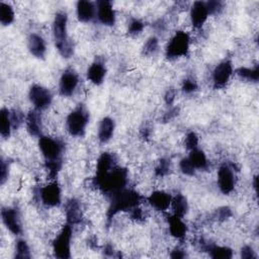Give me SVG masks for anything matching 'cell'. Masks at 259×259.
Listing matches in <instances>:
<instances>
[{"mask_svg":"<svg viewBox=\"0 0 259 259\" xmlns=\"http://www.w3.org/2000/svg\"><path fill=\"white\" fill-rule=\"evenodd\" d=\"M16 257L17 258H23V259L30 257V248H29L26 241H24V240L18 241Z\"/></svg>","mask_w":259,"mask_h":259,"instance_id":"cell-31","label":"cell"},{"mask_svg":"<svg viewBox=\"0 0 259 259\" xmlns=\"http://www.w3.org/2000/svg\"><path fill=\"white\" fill-rule=\"evenodd\" d=\"M180 169H181V171L184 173V174H186V175H193V173H194V168H193V166L191 165V163L189 162V160L187 159V158H184V159H182L181 161H180Z\"/></svg>","mask_w":259,"mask_h":259,"instance_id":"cell-34","label":"cell"},{"mask_svg":"<svg viewBox=\"0 0 259 259\" xmlns=\"http://www.w3.org/2000/svg\"><path fill=\"white\" fill-rule=\"evenodd\" d=\"M67 15L64 13H59L56 15L53 25L56 48L64 58L71 57L73 53L72 43L70 42L67 35Z\"/></svg>","mask_w":259,"mask_h":259,"instance_id":"cell-1","label":"cell"},{"mask_svg":"<svg viewBox=\"0 0 259 259\" xmlns=\"http://www.w3.org/2000/svg\"><path fill=\"white\" fill-rule=\"evenodd\" d=\"M149 203L158 211H166L171 205L172 197L164 191H155L148 197Z\"/></svg>","mask_w":259,"mask_h":259,"instance_id":"cell-16","label":"cell"},{"mask_svg":"<svg viewBox=\"0 0 259 259\" xmlns=\"http://www.w3.org/2000/svg\"><path fill=\"white\" fill-rule=\"evenodd\" d=\"M231 216V211L228 208H223L219 211V218L222 220H225Z\"/></svg>","mask_w":259,"mask_h":259,"instance_id":"cell-42","label":"cell"},{"mask_svg":"<svg viewBox=\"0 0 259 259\" xmlns=\"http://www.w3.org/2000/svg\"><path fill=\"white\" fill-rule=\"evenodd\" d=\"M206 9H208L209 15H214L216 13H218L221 9V3L218 2H210L208 4H205Z\"/></svg>","mask_w":259,"mask_h":259,"instance_id":"cell-38","label":"cell"},{"mask_svg":"<svg viewBox=\"0 0 259 259\" xmlns=\"http://www.w3.org/2000/svg\"><path fill=\"white\" fill-rule=\"evenodd\" d=\"M115 168L114 166V157L109 153H103L98 159L97 162V177L105 176L111 170Z\"/></svg>","mask_w":259,"mask_h":259,"instance_id":"cell-20","label":"cell"},{"mask_svg":"<svg viewBox=\"0 0 259 259\" xmlns=\"http://www.w3.org/2000/svg\"><path fill=\"white\" fill-rule=\"evenodd\" d=\"M141 201V196L134 190L124 188L112 195V202L109 209V217L112 218L119 212L130 211L137 208Z\"/></svg>","mask_w":259,"mask_h":259,"instance_id":"cell-2","label":"cell"},{"mask_svg":"<svg viewBox=\"0 0 259 259\" xmlns=\"http://www.w3.org/2000/svg\"><path fill=\"white\" fill-rule=\"evenodd\" d=\"M71 237H72V231L70 225H67L63 228V230L60 232V234L57 236V238L54 241L53 248L54 253L58 258H70L71 253Z\"/></svg>","mask_w":259,"mask_h":259,"instance_id":"cell-7","label":"cell"},{"mask_svg":"<svg viewBox=\"0 0 259 259\" xmlns=\"http://www.w3.org/2000/svg\"><path fill=\"white\" fill-rule=\"evenodd\" d=\"M105 76H106V68L100 62H94L87 71L88 79L96 85H99L103 82Z\"/></svg>","mask_w":259,"mask_h":259,"instance_id":"cell-21","label":"cell"},{"mask_svg":"<svg viewBox=\"0 0 259 259\" xmlns=\"http://www.w3.org/2000/svg\"><path fill=\"white\" fill-rule=\"evenodd\" d=\"M29 50L32 53V55H34L37 58H44L46 55L47 52V47H46V43L44 41V39L37 35V34H33L30 36L29 38Z\"/></svg>","mask_w":259,"mask_h":259,"instance_id":"cell-17","label":"cell"},{"mask_svg":"<svg viewBox=\"0 0 259 259\" xmlns=\"http://www.w3.org/2000/svg\"><path fill=\"white\" fill-rule=\"evenodd\" d=\"M197 88L196 86V83L193 81V80H190V79H187L183 82V85H182V89L183 91H185L186 93H191L193 91H195Z\"/></svg>","mask_w":259,"mask_h":259,"instance_id":"cell-36","label":"cell"},{"mask_svg":"<svg viewBox=\"0 0 259 259\" xmlns=\"http://www.w3.org/2000/svg\"><path fill=\"white\" fill-rule=\"evenodd\" d=\"M169 230L172 236L181 239L184 237L186 233V226L182 222V218H179L177 216H171L169 217Z\"/></svg>","mask_w":259,"mask_h":259,"instance_id":"cell-23","label":"cell"},{"mask_svg":"<svg viewBox=\"0 0 259 259\" xmlns=\"http://www.w3.org/2000/svg\"><path fill=\"white\" fill-rule=\"evenodd\" d=\"M39 145L43 156L46 159V163L61 162V154L63 148L59 141L50 137H41Z\"/></svg>","mask_w":259,"mask_h":259,"instance_id":"cell-4","label":"cell"},{"mask_svg":"<svg viewBox=\"0 0 259 259\" xmlns=\"http://www.w3.org/2000/svg\"><path fill=\"white\" fill-rule=\"evenodd\" d=\"M30 99L37 111H43L51 105L52 94L47 88L34 85L30 90Z\"/></svg>","mask_w":259,"mask_h":259,"instance_id":"cell-8","label":"cell"},{"mask_svg":"<svg viewBox=\"0 0 259 259\" xmlns=\"http://www.w3.org/2000/svg\"><path fill=\"white\" fill-rule=\"evenodd\" d=\"M39 112L40 111L35 110L31 112L27 117L28 131L32 136H35V137L41 136V133H42V122H41V117Z\"/></svg>","mask_w":259,"mask_h":259,"instance_id":"cell-22","label":"cell"},{"mask_svg":"<svg viewBox=\"0 0 259 259\" xmlns=\"http://www.w3.org/2000/svg\"><path fill=\"white\" fill-rule=\"evenodd\" d=\"M40 197L44 204L57 206L61 202V189L56 183H50L40 190Z\"/></svg>","mask_w":259,"mask_h":259,"instance_id":"cell-10","label":"cell"},{"mask_svg":"<svg viewBox=\"0 0 259 259\" xmlns=\"http://www.w3.org/2000/svg\"><path fill=\"white\" fill-rule=\"evenodd\" d=\"M66 216L69 224H77L81 221V210L78 201H76L75 199H71L68 202Z\"/></svg>","mask_w":259,"mask_h":259,"instance_id":"cell-25","label":"cell"},{"mask_svg":"<svg viewBox=\"0 0 259 259\" xmlns=\"http://www.w3.org/2000/svg\"><path fill=\"white\" fill-rule=\"evenodd\" d=\"M187 159L189 160L194 169H204L206 165H208V160H206L204 153L197 148L190 151Z\"/></svg>","mask_w":259,"mask_h":259,"instance_id":"cell-24","label":"cell"},{"mask_svg":"<svg viewBox=\"0 0 259 259\" xmlns=\"http://www.w3.org/2000/svg\"><path fill=\"white\" fill-rule=\"evenodd\" d=\"M114 131H115V123L111 118H105L99 125V129H98V139L100 142L102 143H107L109 142L113 135H114Z\"/></svg>","mask_w":259,"mask_h":259,"instance_id":"cell-19","label":"cell"},{"mask_svg":"<svg viewBox=\"0 0 259 259\" xmlns=\"http://www.w3.org/2000/svg\"><path fill=\"white\" fill-rule=\"evenodd\" d=\"M97 185L111 195L126 188L127 170L122 168H114L105 176L96 178Z\"/></svg>","mask_w":259,"mask_h":259,"instance_id":"cell-3","label":"cell"},{"mask_svg":"<svg viewBox=\"0 0 259 259\" xmlns=\"http://www.w3.org/2000/svg\"><path fill=\"white\" fill-rule=\"evenodd\" d=\"M241 256H242V258H246V259H250V258H255L256 257L255 254H254L253 249L250 246H245V247L242 248Z\"/></svg>","mask_w":259,"mask_h":259,"instance_id":"cell-40","label":"cell"},{"mask_svg":"<svg viewBox=\"0 0 259 259\" xmlns=\"http://www.w3.org/2000/svg\"><path fill=\"white\" fill-rule=\"evenodd\" d=\"M171 257H173V258H183V257H184V254L182 253L181 250H175V251L172 253Z\"/></svg>","mask_w":259,"mask_h":259,"instance_id":"cell-43","label":"cell"},{"mask_svg":"<svg viewBox=\"0 0 259 259\" xmlns=\"http://www.w3.org/2000/svg\"><path fill=\"white\" fill-rule=\"evenodd\" d=\"M15 20L14 9L5 3L0 4V23L4 26L11 25Z\"/></svg>","mask_w":259,"mask_h":259,"instance_id":"cell-28","label":"cell"},{"mask_svg":"<svg viewBox=\"0 0 259 259\" xmlns=\"http://www.w3.org/2000/svg\"><path fill=\"white\" fill-rule=\"evenodd\" d=\"M210 252V255L213 258L216 259H229L232 258L233 252L230 248L228 247H222V246H209L206 248Z\"/></svg>","mask_w":259,"mask_h":259,"instance_id":"cell-29","label":"cell"},{"mask_svg":"<svg viewBox=\"0 0 259 259\" xmlns=\"http://www.w3.org/2000/svg\"><path fill=\"white\" fill-rule=\"evenodd\" d=\"M189 48V37L184 32H178L171 39L167 50L166 55L170 59L179 58L186 55Z\"/></svg>","mask_w":259,"mask_h":259,"instance_id":"cell-6","label":"cell"},{"mask_svg":"<svg viewBox=\"0 0 259 259\" xmlns=\"http://www.w3.org/2000/svg\"><path fill=\"white\" fill-rule=\"evenodd\" d=\"M168 170H169V162L166 160H162L156 169V173L159 176H163L168 172Z\"/></svg>","mask_w":259,"mask_h":259,"instance_id":"cell-37","label":"cell"},{"mask_svg":"<svg viewBox=\"0 0 259 259\" xmlns=\"http://www.w3.org/2000/svg\"><path fill=\"white\" fill-rule=\"evenodd\" d=\"M174 97H175V91L173 89H169L165 94V101L168 103V105H170V103L173 102Z\"/></svg>","mask_w":259,"mask_h":259,"instance_id":"cell-41","label":"cell"},{"mask_svg":"<svg viewBox=\"0 0 259 259\" xmlns=\"http://www.w3.org/2000/svg\"><path fill=\"white\" fill-rule=\"evenodd\" d=\"M78 76L73 71H66L60 79L59 90L63 96H70L73 94L78 86Z\"/></svg>","mask_w":259,"mask_h":259,"instance_id":"cell-14","label":"cell"},{"mask_svg":"<svg viewBox=\"0 0 259 259\" xmlns=\"http://www.w3.org/2000/svg\"><path fill=\"white\" fill-rule=\"evenodd\" d=\"M0 176H2V178H0V180H2V184H4L9 176V165L5 160L2 161V171H0Z\"/></svg>","mask_w":259,"mask_h":259,"instance_id":"cell-39","label":"cell"},{"mask_svg":"<svg viewBox=\"0 0 259 259\" xmlns=\"http://www.w3.org/2000/svg\"><path fill=\"white\" fill-rule=\"evenodd\" d=\"M197 144H198V138L194 133H189L186 136L185 139V146L188 150H193L195 148H197Z\"/></svg>","mask_w":259,"mask_h":259,"instance_id":"cell-33","label":"cell"},{"mask_svg":"<svg viewBox=\"0 0 259 259\" xmlns=\"http://www.w3.org/2000/svg\"><path fill=\"white\" fill-rule=\"evenodd\" d=\"M143 29H144L143 23L138 21V20H135L131 23L130 28H129V32L132 35H136V34H140L143 31Z\"/></svg>","mask_w":259,"mask_h":259,"instance_id":"cell-35","label":"cell"},{"mask_svg":"<svg viewBox=\"0 0 259 259\" xmlns=\"http://www.w3.org/2000/svg\"><path fill=\"white\" fill-rule=\"evenodd\" d=\"M158 48V40L156 38H151L147 41L144 47V52L146 54H152Z\"/></svg>","mask_w":259,"mask_h":259,"instance_id":"cell-32","label":"cell"},{"mask_svg":"<svg viewBox=\"0 0 259 259\" xmlns=\"http://www.w3.org/2000/svg\"><path fill=\"white\" fill-rule=\"evenodd\" d=\"M3 221L7 228L14 234L19 235L22 232V225L20 220V215L16 209L7 208L2 212Z\"/></svg>","mask_w":259,"mask_h":259,"instance_id":"cell-13","label":"cell"},{"mask_svg":"<svg viewBox=\"0 0 259 259\" xmlns=\"http://www.w3.org/2000/svg\"><path fill=\"white\" fill-rule=\"evenodd\" d=\"M209 17V12L206 6L202 2H196L191 7L190 20L194 28H201Z\"/></svg>","mask_w":259,"mask_h":259,"instance_id":"cell-15","label":"cell"},{"mask_svg":"<svg viewBox=\"0 0 259 259\" xmlns=\"http://www.w3.org/2000/svg\"><path fill=\"white\" fill-rule=\"evenodd\" d=\"M96 16V8L90 2H79L77 4V17L80 22L88 23Z\"/></svg>","mask_w":259,"mask_h":259,"instance_id":"cell-18","label":"cell"},{"mask_svg":"<svg viewBox=\"0 0 259 259\" xmlns=\"http://www.w3.org/2000/svg\"><path fill=\"white\" fill-rule=\"evenodd\" d=\"M88 123V114L83 108H78L72 112L67 118V130L75 137L82 136Z\"/></svg>","mask_w":259,"mask_h":259,"instance_id":"cell-5","label":"cell"},{"mask_svg":"<svg viewBox=\"0 0 259 259\" xmlns=\"http://www.w3.org/2000/svg\"><path fill=\"white\" fill-rule=\"evenodd\" d=\"M237 74L239 77L242 79H245L247 81H254L256 82L259 78V70L258 67L256 66L254 69L250 68H240L237 70Z\"/></svg>","mask_w":259,"mask_h":259,"instance_id":"cell-30","label":"cell"},{"mask_svg":"<svg viewBox=\"0 0 259 259\" xmlns=\"http://www.w3.org/2000/svg\"><path fill=\"white\" fill-rule=\"evenodd\" d=\"M13 122L11 118V112L7 109H3L0 112V133L4 138L11 136Z\"/></svg>","mask_w":259,"mask_h":259,"instance_id":"cell-26","label":"cell"},{"mask_svg":"<svg viewBox=\"0 0 259 259\" xmlns=\"http://www.w3.org/2000/svg\"><path fill=\"white\" fill-rule=\"evenodd\" d=\"M233 73V66L230 61H224L220 63L213 73V80L215 87L221 88L224 87L229 81Z\"/></svg>","mask_w":259,"mask_h":259,"instance_id":"cell-11","label":"cell"},{"mask_svg":"<svg viewBox=\"0 0 259 259\" xmlns=\"http://www.w3.org/2000/svg\"><path fill=\"white\" fill-rule=\"evenodd\" d=\"M96 17L98 21L105 26H114L116 22V15L112 3L100 2L97 4Z\"/></svg>","mask_w":259,"mask_h":259,"instance_id":"cell-12","label":"cell"},{"mask_svg":"<svg viewBox=\"0 0 259 259\" xmlns=\"http://www.w3.org/2000/svg\"><path fill=\"white\" fill-rule=\"evenodd\" d=\"M171 205L174 212V216L183 218L184 215L187 213V209H188L187 201H186V198L181 194H177L174 198H172Z\"/></svg>","mask_w":259,"mask_h":259,"instance_id":"cell-27","label":"cell"},{"mask_svg":"<svg viewBox=\"0 0 259 259\" xmlns=\"http://www.w3.org/2000/svg\"><path fill=\"white\" fill-rule=\"evenodd\" d=\"M218 185L221 191L229 194L235 187V175L233 169L228 164H224L218 171Z\"/></svg>","mask_w":259,"mask_h":259,"instance_id":"cell-9","label":"cell"}]
</instances>
